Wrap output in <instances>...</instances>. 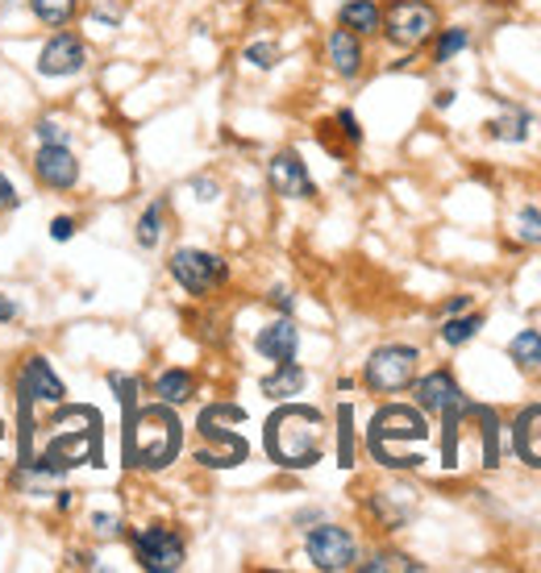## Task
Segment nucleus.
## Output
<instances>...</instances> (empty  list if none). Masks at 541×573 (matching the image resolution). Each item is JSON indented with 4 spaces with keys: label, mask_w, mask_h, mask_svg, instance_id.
<instances>
[{
    "label": "nucleus",
    "mask_w": 541,
    "mask_h": 573,
    "mask_svg": "<svg viewBox=\"0 0 541 573\" xmlns=\"http://www.w3.org/2000/svg\"><path fill=\"white\" fill-rule=\"evenodd\" d=\"M337 466H354V411L342 408L337 411Z\"/></svg>",
    "instance_id": "30"
},
{
    "label": "nucleus",
    "mask_w": 541,
    "mask_h": 573,
    "mask_svg": "<svg viewBox=\"0 0 541 573\" xmlns=\"http://www.w3.org/2000/svg\"><path fill=\"white\" fill-rule=\"evenodd\" d=\"M304 553H309L316 570L346 573L358 565V540L337 524H321V528H309V536H304Z\"/></svg>",
    "instance_id": "8"
},
{
    "label": "nucleus",
    "mask_w": 541,
    "mask_h": 573,
    "mask_svg": "<svg viewBox=\"0 0 541 573\" xmlns=\"http://www.w3.org/2000/svg\"><path fill=\"white\" fill-rule=\"evenodd\" d=\"M0 436H4V429H0Z\"/></svg>",
    "instance_id": "43"
},
{
    "label": "nucleus",
    "mask_w": 541,
    "mask_h": 573,
    "mask_svg": "<svg viewBox=\"0 0 541 573\" xmlns=\"http://www.w3.org/2000/svg\"><path fill=\"white\" fill-rule=\"evenodd\" d=\"M325 55H330V67L342 75V80H354L358 71H362V38L350 34L346 25H337L325 42Z\"/></svg>",
    "instance_id": "15"
},
{
    "label": "nucleus",
    "mask_w": 541,
    "mask_h": 573,
    "mask_svg": "<svg viewBox=\"0 0 541 573\" xmlns=\"http://www.w3.org/2000/svg\"><path fill=\"white\" fill-rule=\"evenodd\" d=\"M529 129H533V117L525 113V108H508V113H499L487 121V138H496V142H525L529 138Z\"/></svg>",
    "instance_id": "22"
},
{
    "label": "nucleus",
    "mask_w": 541,
    "mask_h": 573,
    "mask_svg": "<svg viewBox=\"0 0 541 573\" xmlns=\"http://www.w3.org/2000/svg\"><path fill=\"white\" fill-rule=\"evenodd\" d=\"M163 217H166L163 200H154V204H150L142 217H138V229H134V237H138V246H142V249H154L159 242H163Z\"/></svg>",
    "instance_id": "27"
},
{
    "label": "nucleus",
    "mask_w": 541,
    "mask_h": 573,
    "mask_svg": "<svg viewBox=\"0 0 541 573\" xmlns=\"http://www.w3.org/2000/svg\"><path fill=\"white\" fill-rule=\"evenodd\" d=\"M337 25H346L358 38H371V34H379V25H383V9L375 0H346L342 13H337Z\"/></svg>",
    "instance_id": "18"
},
{
    "label": "nucleus",
    "mask_w": 541,
    "mask_h": 573,
    "mask_svg": "<svg viewBox=\"0 0 541 573\" xmlns=\"http://www.w3.org/2000/svg\"><path fill=\"white\" fill-rule=\"evenodd\" d=\"M467 307H471V295H454L441 312H446V316H458V312H467Z\"/></svg>",
    "instance_id": "41"
},
{
    "label": "nucleus",
    "mask_w": 541,
    "mask_h": 573,
    "mask_svg": "<svg viewBox=\"0 0 541 573\" xmlns=\"http://www.w3.org/2000/svg\"><path fill=\"white\" fill-rule=\"evenodd\" d=\"M18 390L21 395H30V399H38V404H62L67 399V387H62V378L50 370V362L46 358H25L21 362V374H18Z\"/></svg>",
    "instance_id": "13"
},
{
    "label": "nucleus",
    "mask_w": 541,
    "mask_h": 573,
    "mask_svg": "<svg viewBox=\"0 0 541 573\" xmlns=\"http://www.w3.org/2000/svg\"><path fill=\"white\" fill-rule=\"evenodd\" d=\"M246 420V411L242 408H233V404H212V408L200 411V436L205 441H229L233 432H229V424H242Z\"/></svg>",
    "instance_id": "20"
},
{
    "label": "nucleus",
    "mask_w": 541,
    "mask_h": 573,
    "mask_svg": "<svg viewBox=\"0 0 541 573\" xmlns=\"http://www.w3.org/2000/svg\"><path fill=\"white\" fill-rule=\"evenodd\" d=\"M267 184L275 196L284 200H312L316 196V184H312L309 166L296 150H279L275 159L267 163Z\"/></svg>",
    "instance_id": "11"
},
{
    "label": "nucleus",
    "mask_w": 541,
    "mask_h": 573,
    "mask_svg": "<svg viewBox=\"0 0 541 573\" xmlns=\"http://www.w3.org/2000/svg\"><path fill=\"white\" fill-rule=\"evenodd\" d=\"M471 46V34L454 25V30H437V42H434V62H450L454 55H462Z\"/></svg>",
    "instance_id": "29"
},
{
    "label": "nucleus",
    "mask_w": 541,
    "mask_h": 573,
    "mask_svg": "<svg viewBox=\"0 0 541 573\" xmlns=\"http://www.w3.org/2000/svg\"><path fill=\"white\" fill-rule=\"evenodd\" d=\"M88 17L108 25V30H117L125 17V4H117V0H92V4H88Z\"/></svg>",
    "instance_id": "32"
},
{
    "label": "nucleus",
    "mask_w": 541,
    "mask_h": 573,
    "mask_svg": "<svg viewBox=\"0 0 541 573\" xmlns=\"http://www.w3.org/2000/svg\"><path fill=\"white\" fill-rule=\"evenodd\" d=\"M325 416L316 408H304V404H284L267 420V432H263V445H267V457L284 470H312L325 453Z\"/></svg>",
    "instance_id": "1"
},
{
    "label": "nucleus",
    "mask_w": 541,
    "mask_h": 573,
    "mask_svg": "<svg viewBox=\"0 0 541 573\" xmlns=\"http://www.w3.org/2000/svg\"><path fill=\"white\" fill-rule=\"evenodd\" d=\"M83 67H88V46L71 30H59L38 50V75H46V80H71V75H80Z\"/></svg>",
    "instance_id": "9"
},
{
    "label": "nucleus",
    "mask_w": 541,
    "mask_h": 573,
    "mask_svg": "<svg viewBox=\"0 0 541 573\" xmlns=\"http://www.w3.org/2000/svg\"><path fill=\"white\" fill-rule=\"evenodd\" d=\"M71 565H76V570H96V557L92 553H71Z\"/></svg>",
    "instance_id": "42"
},
{
    "label": "nucleus",
    "mask_w": 541,
    "mask_h": 573,
    "mask_svg": "<svg viewBox=\"0 0 541 573\" xmlns=\"http://www.w3.org/2000/svg\"><path fill=\"white\" fill-rule=\"evenodd\" d=\"M254 349L267 358V362H296V349H300V328L291 316H279L275 325H267L254 337Z\"/></svg>",
    "instance_id": "14"
},
{
    "label": "nucleus",
    "mask_w": 541,
    "mask_h": 573,
    "mask_svg": "<svg viewBox=\"0 0 541 573\" xmlns=\"http://www.w3.org/2000/svg\"><path fill=\"white\" fill-rule=\"evenodd\" d=\"M21 316V304H13L9 295H0V325H13Z\"/></svg>",
    "instance_id": "40"
},
{
    "label": "nucleus",
    "mask_w": 541,
    "mask_h": 573,
    "mask_svg": "<svg viewBox=\"0 0 541 573\" xmlns=\"http://www.w3.org/2000/svg\"><path fill=\"white\" fill-rule=\"evenodd\" d=\"M379 34H388L395 50H416L437 34V9L429 0H392L383 9Z\"/></svg>",
    "instance_id": "4"
},
{
    "label": "nucleus",
    "mask_w": 541,
    "mask_h": 573,
    "mask_svg": "<svg viewBox=\"0 0 541 573\" xmlns=\"http://www.w3.org/2000/svg\"><path fill=\"white\" fill-rule=\"evenodd\" d=\"M333 125L342 129V138H346V145H362V125H358V117H354L350 108H342V113L333 117Z\"/></svg>",
    "instance_id": "34"
},
{
    "label": "nucleus",
    "mask_w": 541,
    "mask_h": 573,
    "mask_svg": "<svg viewBox=\"0 0 541 573\" xmlns=\"http://www.w3.org/2000/svg\"><path fill=\"white\" fill-rule=\"evenodd\" d=\"M171 279L184 286L187 295H208L229 279V262L221 254H208V249H196V246H184L171 254Z\"/></svg>",
    "instance_id": "7"
},
{
    "label": "nucleus",
    "mask_w": 541,
    "mask_h": 573,
    "mask_svg": "<svg viewBox=\"0 0 541 573\" xmlns=\"http://www.w3.org/2000/svg\"><path fill=\"white\" fill-rule=\"evenodd\" d=\"M92 528L101 536H117L122 533V519L117 515H108V512H92Z\"/></svg>",
    "instance_id": "38"
},
{
    "label": "nucleus",
    "mask_w": 541,
    "mask_h": 573,
    "mask_svg": "<svg viewBox=\"0 0 541 573\" xmlns=\"http://www.w3.org/2000/svg\"><path fill=\"white\" fill-rule=\"evenodd\" d=\"M38 142H42V145L67 142V129H62L59 121H38Z\"/></svg>",
    "instance_id": "37"
},
{
    "label": "nucleus",
    "mask_w": 541,
    "mask_h": 573,
    "mask_svg": "<svg viewBox=\"0 0 541 573\" xmlns=\"http://www.w3.org/2000/svg\"><path fill=\"white\" fill-rule=\"evenodd\" d=\"M76 229H80V221H76V217H55V221H50V242H71V237H76Z\"/></svg>",
    "instance_id": "35"
},
{
    "label": "nucleus",
    "mask_w": 541,
    "mask_h": 573,
    "mask_svg": "<svg viewBox=\"0 0 541 573\" xmlns=\"http://www.w3.org/2000/svg\"><path fill=\"white\" fill-rule=\"evenodd\" d=\"M421 370V353L413 346H379L367 358V370H362V383L375 390V395H395V390H408Z\"/></svg>",
    "instance_id": "6"
},
{
    "label": "nucleus",
    "mask_w": 541,
    "mask_h": 573,
    "mask_svg": "<svg viewBox=\"0 0 541 573\" xmlns=\"http://www.w3.org/2000/svg\"><path fill=\"white\" fill-rule=\"evenodd\" d=\"M508 358L517 362L520 370H538L541 366V332L538 328H525L513 337V346H508Z\"/></svg>",
    "instance_id": "26"
},
{
    "label": "nucleus",
    "mask_w": 541,
    "mask_h": 573,
    "mask_svg": "<svg viewBox=\"0 0 541 573\" xmlns=\"http://www.w3.org/2000/svg\"><path fill=\"white\" fill-rule=\"evenodd\" d=\"M362 573H421V561L404 553H375L371 561H358Z\"/></svg>",
    "instance_id": "28"
},
{
    "label": "nucleus",
    "mask_w": 541,
    "mask_h": 573,
    "mask_svg": "<svg viewBox=\"0 0 541 573\" xmlns=\"http://www.w3.org/2000/svg\"><path fill=\"white\" fill-rule=\"evenodd\" d=\"M21 208V196H18V187L4 179V171H0V212H18Z\"/></svg>",
    "instance_id": "36"
},
{
    "label": "nucleus",
    "mask_w": 541,
    "mask_h": 573,
    "mask_svg": "<svg viewBox=\"0 0 541 573\" xmlns=\"http://www.w3.org/2000/svg\"><path fill=\"white\" fill-rule=\"evenodd\" d=\"M413 390H416V408L425 411V416H441V411L458 408L467 399L450 370H434L425 378H413Z\"/></svg>",
    "instance_id": "12"
},
{
    "label": "nucleus",
    "mask_w": 541,
    "mask_h": 573,
    "mask_svg": "<svg viewBox=\"0 0 541 573\" xmlns=\"http://www.w3.org/2000/svg\"><path fill=\"white\" fill-rule=\"evenodd\" d=\"M129 549H134L138 565H142L146 573H175V570H184V561H187L184 536L175 533L171 524H146V528H134V533H129Z\"/></svg>",
    "instance_id": "5"
},
{
    "label": "nucleus",
    "mask_w": 541,
    "mask_h": 573,
    "mask_svg": "<svg viewBox=\"0 0 541 573\" xmlns=\"http://www.w3.org/2000/svg\"><path fill=\"white\" fill-rule=\"evenodd\" d=\"M30 13H34V21H42L46 30H62V25L76 21L80 0H30Z\"/></svg>",
    "instance_id": "23"
},
{
    "label": "nucleus",
    "mask_w": 541,
    "mask_h": 573,
    "mask_svg": "<svg viewBox=\"0 0 541 573\" xmlns=\"http://www.w3.org/2000/svg\"><path fill=\"white\" fill-rule=\"evenodd\" d=\"M517 237L520 242H529V246H541V208H520Z\"/></svg>",
    "instance_id": "31"
},
{
    "label": "nucleus",
    "mask_w": 541,
    "mask_h": 573,
    "mask_svg": "<svg viewBox=\"0 0 541 573\" xmlns=\"http://www.w3.org/2000/svg\"><path fill=\"white\" fill-rule=\"evenodd\" d=\"M154 395H159V404H171V408H180L187 404L192 395H196V378L187 374V370H163L159 378H154Z\"/></svg>",
    "instance_id": "21"
},
{
    "label": "nucleus",
    "mask_w": 541,
    "mask_h": 573,
    "mask_svg": "<svg viewBox=\"0 0 541 573\" xmlns=\"http://www.w3.org/2000/svg\"><path fill=\"white\" fill-rule=\"evenodd\" d=\"M483 328V316L479 312H458V316H446V325H441V341L450 349H458V346H467V341H475V332Z\"/></svg>",
    "instance_id": "25"
},
{
    "label": "nucleus",
    "mask_w": 541,
    "mask_h": 573,
    "mask_svg": "<svg viewBox=\"0 0 541 573\" xmlns=\"http://www.w3.org/2000/svg\"><path fill=\"white\" fill-rule=\"evenodd\" d=\"M4 4H9V0H4Z\"/></svg>",
    "instance_id": "44"
},
{
    "label": "nucleus",
    "mask_w": 541,
    "mask_h": 573,
    "mask_svg": "<svg viewBox=\"0 0 541 573\" xmlns=\"http://www.w3.org/2000/svg\"><path fill=\"white\" fill-rule=\"evenodd\" d=\"M513 449L525 466H533L541 470V404L533 408H525L517 416V424H513Z\"/></svg>",
    "instance_id": "16"
},
{
    "label": "nucleus",
    "mask_w": 541,
    "mask_h": 573,
    "mask_svg": "<svg viewBox=\"0 0 541 573\" xmlns=\"http://www.w3.org/2000/svg\"><path fill=\"white\" fill-rule=\"evenodd\" d=\"M184 429L175 420L171 404H154L134 416H125V461L138 470H163L180 457Z\"/></svg>",
    "instance_id": "2"
},
{
    "label": "nucleus",
    "mask_w": 541,
    "mask_h": 573,
    "mask_svg": "<svg viewBox=\"0 0 541 573\" xmlns=\"http://www.w3.org/2000/svg\"><path fill=\"white\" fill-rule=\"evenodd\" d=\"M429 436V424H425V411L421 408H404V404H388V408L375 411L371 429H367V449L379 466L388 470H416L425 457L404 445H421Z\"/></svg>",
    "instance_id": "3"
},
{
    "label": "nucleus",
    "mask_w": 541,
    "mask_h": 573,
    "mask_svg": "<svg viewBox=\"0 0 541 573\" xmlns=\"http://www.w3.org/2000/svg\"><path fill=\"white\" fill-rule=\"evenodd\" d=\"M367 515H371L379 528L395 533V528L408 524V515H413V499H408V491H375L371 499H367Z\"/></svg>",
    "instance_id": "17"
},
{
    "label": "nucleus",
    "mask_w": 541,
    "mask_h": 573,
    "mask_svg": "<svg viewBox=\"0 0 541 573\" xmlns=\"http://www.w3.org/2000/svg\"><path fill=\"white\" fill-rule=\"evenodd\" d=\"M34 179L50 191H71L80 184V159L76 150L67 142H55V145H38L34 154Z\"/></svg>",
    "instance_id": "10"
},
{
    "label": "nucleus",
    "mask_w": 541,
    "mask_h": 573,
    "mask_svg": "<svg viewBox=\"0 0 541 573\" xmlns=\"http://www.w3.org/2000/svg\"><path fill=\"white\" fill-rule=\"evenodd\" d=\"M267 304L275 307V312H284V316H291V307H296V295H291L288 286H275L267 295Z\"/></svg>",
    "instance_id": "39"
},
{
    "label": "nucleus",
    "mask_w": 541,
    "mask_h": 573,
    "mask_svg": "<svg viewBox=\"0 0 541 573\" xmlns=\"http://www.w3.org/2000/svg\"><path fill=\"white\" fill-rule=\"evenodd\" d=\"M246 62L250 67H258V71H270V67L279 62V46H275V42H250Z\"/></svg>",
    "instance_id": "33"
},
{
    "label": "nucleus",
    "mask_w": 541,
    "mask_h": 573,
    "mask_svg": "<svg viewBox=\"0 0 541 573\" xmlns=\"http://www.w3.org/2000/svg\"><path fill=\"white\" fill-rule=\"evenodd\" d=\"M304 383H309V378H304V370L296 366V362H275V370H270L258 387H263L267 399H291V395L304 390Z\"/></svg>",
    "instance_id": "19"
},
{
    "label": "nucleus",
    "mask_w": 541,
    "mask_h": 573,
    "mask_svg": "<svg viewBox=\"0 0 541 573\" xmlns=\"http://www.w3.org/2000/svg\"><path fill=\"white\" fill-rule=\"evenodd\" d=\"M471 408V416L479 420V441H483V466L487 470H496L499 466V441H496V411L492 408H479V404H467Z\"/></svg>",
    "instance_id": "24"
}]
</instances>
